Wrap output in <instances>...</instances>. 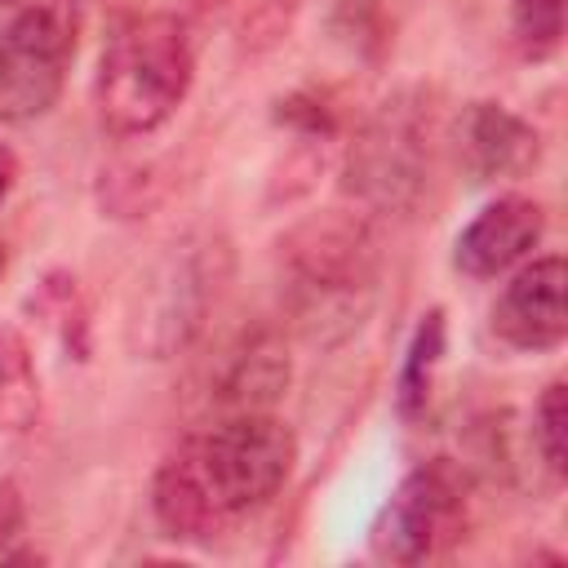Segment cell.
Returning a JSON list of instances; mask_svg holds the SVG:
<instances>
[{
	"instance_id": "6da1fadb",
	"label": "cell",
	"mask_w": 568,
	"mask_h": 568,
	"mask_svg": "<svg viewBox=\"0 0 568 568\" xmlns=\"http://www.w3.org/2000/svg\"><path fill=\"white\" fill-rule=\"evenodd\" d=\"M297 439L266 413H222L200 435H186L151 479L155 524L173 541H213L235 519L262 510L293 475Z\"/></svg>"
},
{
	"instance_id": "7a4b0ae2",
	"label": "cell",
	"mask_w": 568,
	"mask_h": 568,
	"mask_svg": "<svg viewBox=\"0 0 568 568\" xmlns=\"http://www.w3.org/2000/svg\"><path fill=\"white\" fill-rule=\"evenodd\" d=\"M377 293V244L364 217L320 213L284 240V311L288 324L315 342H346Z\"/></svg>"
},
{
	"instance_id": "3957f363",
	"label": "cell",
	"mask_w": 568,
	"mask_h": 568,
	"mask_svg": "<svg viewBox=\"0 0 568 568\" xmlns=\"http://www.w3.org/2000/svg\"><path fill=\"white\" fill-rule=\"evenodd\" d=\"M195 75L191 31L178 13H138L102 49L93 106L111 138H146L164 129Z\"/></svg>"
},
{
	"instance_id": "277c9868",
	"label": "cell",
	"mask_w": 568,
	"mask_h": 568,
	"mask_svg": "<svg viewBox=\"0 0 568 568\" xmlns=\"http://www.w3.org/2000/svg\"><path fill=\"white\" fill-rule=\"evenodd\" d=\"M435 106L422 89L390 93L355 133L342 186L368 213H408L430 182Z\"/></svg>"
},
{
	"instance_id": "5b68a950",
	"label": "cell",
	"mask_w": 568,
	"mask_h": 568,
	"mask_svg": "<svg viewBox=\"0 0 568 568\" xmlns=\"http://www.w3.org/2000/svg\"><path fill=\"white\" fill-rule=\"evenodd\" d=\"M226 271H231V253L222 240L178 244L169 257L155 262V271L138 288V306L129 315V342L151 359L182 351L204 328Z\"/></svg>"
},
{
	"instance_id": "8992f818",
	"label": "cell",
	"mask_w": 568,
	"mask_h": 568,
	"mask_svg": "<svg viewBox=\"0 0 568 568\" xmlns=\"http://www.w3.org/2000/svg\"><path fill=\"white\" fill-rule=\"evenodd\" d=\"M466 532V479L448 462L408 470L373 519L368 546L386 564H426L448 555Z\"/></svg>"
},
{
	"instance_id": "52a82bcc",
	"label": "cell",
	"mask_w": 568,
	"mask_h": 568,
	"mask_svg": "<svg viewBox=\"0 0 568 568\" xmlns=\"http://www.w3.org/2000/svg\"><path fill=\"white\" fill-rule=\"evenodd\" d=\"M75 53V13H13L0 31V124L53 111Z\"/></svg>"
},
{
	"instance_id": "ba28073f",
	"label": "cell",
	"mask_w": 568,
	"mask_h": 568,
	"mask_svg": "<svg viewBox=\"0 0 568 568\" xmlns=\"http://www.w3.org/2000/svg\"><path fill=\"white\" fill-rule=\"evenodd\" d=\"M493 333L510 351H555L568 333V262L559 253L524 262L493 302Z\"/></svg>"
},
{
	"instance_id": "9c48e42d",
	"label": "cell",
	"mask_w": 568,
	"mask_h": 568,
	"mask_svg": "<svg viewBox=\"0 0 568 568\" xmlns=\"http://www.w3.org/2000/svg\"><path fill=\"white\" fill-rule=\"evenodd\" d=\"M546 235V209L528 195L488 200L453 240V262L470 280H493L519 266Z\"/></svg>"
},
{
	"instance_id": "30bf717a",
	"label": "cell",
	"mask_w": 568,
	"mask_h": 568,
	"mask_svg": "<svg viewBox=\"0 0 568 568\" xmlns=\"http://www.w3.org/2000/svg\"><path fill=\"white\" fill-rule=\"evenodd\" d=\"M462 164L470 182L519 178L537 164V129L501 102H470L462 115Z\"/></svg>"
},
{
	"instance_id": "8fae6325",
	"label": "cell",
	"mask_w": 568,
	"mask_h": 568,
	"mask_svg": "<svg viewBox=\"0 0 568 568\" xmlns=\"http://www.w3.org/2000/svg\"><path fill=\"white\" fill-rule=\"evenodd\" d=\"M288 386V355L275 333H248L213 382V399L222 413H266Z\"/></svg>"
},
{
	"instance_id": "7c38bea8",
	"label": "cell",
	"mask_w": 568,
	"mask_h": 568,
	"mask_svg": "<svg viewBox=\"0 0 568 568\" xmlns=\"http://www.w3.org/2000/svg\"><path fill=\"white\" fill-rule=\"evenodd\" d=\"M40 408H44V395H40L36 355L18 328L0 324V435L36 430Z\"/></svg>"
},
{
	"instance_id": "4fadbf2b",
	"label": "cell",
	"mask_w": 568,
	"mask_h": 568,
	"mask_svg": "<svg viewBox=\"0 0 568 568\" xmlns=\"http://www.w3.org/2000/svg\"><path fill=\"white\" fill-rule=\"evenodd\" d=\"M439 359H444V311H426L422 324L413 328V342H408V351H404V368H399L395 404H399L404 417H417V413L426 408Z\"/></svg>"
},
{
	"instance_id": "5bb4252c",
	"label": "cell",
	"mask_w": 568,
	"mask_h": 568,
	"mask_svg": "<svg viewBox=\"0 0 568 568\" xmlns=\"http://www.w3.org/2000/svg\"><path fill=\"white\" fill-rule=\"evenodd\" d=\"M27 306L58 333V342H62L75 359L89 355V320H84V302H80V288H75L71 275H49V280L31 293Z\"/></svg>"
},
{
	"instance_id": "9a60e30c",
	"label": "cell",
	"mask_w": 568,
	"mask_h": 568,
	"mask_svg": "<svg viewBox=\"0 0 568 568\" xmlns=\"http://www.w3.org/2000/svg\"><path fill=\"white\" fill-rule=\"evenodd\" d=\"M510 36L524 58H550L564 40V0H510Z\"/></svg>"
},
{
	"instance_id": "2e32d148",
	"label": "cell",
	"mask_w": 568,
	"mask_h": 568,
	"mask_svg": "<svg viewBox=\"0 0 568 568\" xmlns=\"http://www.w3.org/2000/svg\"><path fill=\"white\" fill-rule=\"evenodd\" d=\"M532 448L550 479H564V382H550L532 404Z\"/></svg>"
},
{
	"instance_id": "e0dca14e",
	"label": "cell",
	"mask_w": 568,
	"mask_h": 568,
	"mask_svg": "<svg viewBox=\"0 0 568 568\" xmlns=\"http://www.w3.org/2000/svg\"><path fill=\"white\" fill-rule=\"evenodd\" d=\"M27 537H31L27 497H22L18 479H0V564H22V559H31Z\"/></svg>"
},
{
	"instance_id": "ac0fdd59",
	"label": "cell",
	"mask_w": 568,
	"mask_h": 568,
	"mask_svg": "<svg viewBox=\"0 0 568 568\" xmlns=\"http://www.w3.org/2000/svg\"><path fill=\"white\" fill-rule=\"evenodd\" d=\"M0 9L13 13H75V0H0Z\"/></svg>"
},
{
	"instance_id": "d6986e66",
	"label": "cell",
	"mask_w": 568,
	"mask_h": 568,
	"mask_svg": "<svg viewBox=\"0 0 568 568\" xmlns=\"http://www.w3.org/2000/svg\"><path fill=\"white\" fill-rule=\"evenodd\" d=\"M13 182H18V155L0 142V204L9 200V191H13Z\"/></svg>"
},
{
	"instance_id": "ffe728a7",
	"label": "cell",
	"mask_w": 568,
	"mask_h": 568,
	"mask_svg": "<svg viewBox=\"0 0 568 568\" xmlns=\"http://www.w3.org/2000/svg\"><path fill=\"white\" fill-rule=\"evenodd\" d=\"M9 271V253H4V244H0V275Z\"/></svg>"
},
{
	"instance_id": "44dd1931",
	"label": "cell",
	"mask_w": 568,
	"mask_h": 568,
	"mask_svg": "<svg viewBox=\"0 0 568 568\" xmlns=\"http://www.w3.org/2000/svg\"><path fill=\"white\" fill-rule=\"evenodd\" d=\"M102 4H120V9H124V4H133V0H102Z\"/></svg>"
}]
</instances>
